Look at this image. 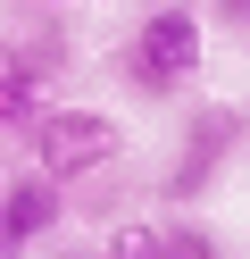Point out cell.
<instances>
[{
  "instance_id": "1",
  "label": "cell",
  "mask_w": 250,
  "mask_h": 259,
  "mask_svg": "<svg viewBox=\"0 0 250 259\" xmlns=\"http://www.w3.org/2000/svg\"><path fill=\"white\" fill-rule=\"evenodd\" d=\"M200 51H209V9H200V0H159L125 34L117 75H125L133 92H183L200 75Z\"/></svg>"
},
{
  "instance_id": "2",
  "label": "cell",
  "mask_w": 250,
  "mask_h": 259,
  "mask_svg": "<svg viewBox=\"0 0 250 259\" xmlns=\"http://www.w3.org/2000/svg\"><path fill=\"white\" fill-rule=\"evenodd\" d=\"M25 151L42 176H59V184H75V176H100L125 159V125L109 117V109H83V101H59L42 109V117L25 125Z\"/></svg>"
},
{
  "instance_id": "3",
  "label": "cell",
  "mask_w": 250,
  "mask_h": 259,
  "mask_svg": "<svg viewBox=\"0 0 250 259\" xmlns=\"http://www.w3.org/2000/svg\"><path fill=\"white\" fill-rule=\"evenodd\" d=\"M250 125L233 117V109H192V134H183L175 167H167V201H200V192L217 184V167H225V151L242 142Z\"/></svg>"
},
{
  "instance_id": "4",
  "label": "cell",
  "mask_w": 250,
  "mask_h": 259,
  "mask_svg": "<svg viewBox=\"0 0 250 259\" xmlns=\"http://www.w3.org/2000/svg\"><path fill=\"white\" fill-rule=\"evenodd\" d=\"M67 226V192H59V176H9V201H0V242H9V259H25L42 234H59Z\"/></svg>"
},
{
  "instance_id": "5",
  "label": "cell",
  "mask_w": 250,
  "mask_h": 259,
  "mask_svg": "<svg viewBox=\"0 0 250 259\" xmlns=\"http://www.w3.org/2000/svg\"><path fill=\"white\" fill-rule=\"evenodd\" d=\"M59 42L50 34H17V51H9V75H0V117H9V134L25 142V125L42 117V84L59 75Z\"/></svg>"
},
{
  "instance_id": "6",
  "label": "cell",
  "mask_w": 250,
  "mask_h": 259,
  "mask_svg": "<svg viewBox=\"0 0 250 259\" xmlns=\"http://www.w3.org/2000/svg\"><path fill=\"white\" fill-rule=\"evenodd\" d=\"M159 259H225V242L200 218H175V226H159Z\"/></svg>"
},
{
  "instance_id": "7",
  "label": "cell",
  "mask_w": 250,
  "mask_h": 259,
  "mask_svg": "<svg viewBox=\"0 0 250 259\" xmlns=\"http://www.w3.org/2000/svg\"><path fill=\"white\" fill-rule=\"evenodd\" d=\"M100 251H109V259H159V226H117Z\"/></svg>"
},
{
  "instance_id": "8",
  "label": "cell",
  "mask_w": 250,
  "mask_h": 259,
  "mask_svg": "<svg viewBox=\"0 0 250 259\" xmlns=\"http://www.w3.org/2000/svg\"><path fill=\"white\" fill-rule=\"evenodd\" d=\"M209 9H217L225 25H250V0H209Z\"/></svg>"
},
{
  "instance_id": "9",
  "label": "cell",
  "mask_w": 250,
  "mask_h": 259,
  "mask_svg": "<svg viewBox=\"0 0 250 259\" xmlns=\"http://www.w3.org/2000/svg\"><path fill=\"white\" fill-rule=\"evenodd\" d=\"M25 9H59V0H25Z\"/></svg>"
},
{
  "instance_id": "10",
  "label": "cell",
  "mask_w": 250,
  "mask_h": 259,
  "mask_svg": "<svg viewBox=\"0 0 250 259\" xmlns=\"http://www.w3.org/2000/svg\"><path fill=\"white\" fill-rule=\"evenodd\" d=\"M92 259H109V251H92Z\"/></svg>"
},
{
  "instance_id": "11",
  "label": "cell",
  "mask_w": 250,
  "mask_h": 259,
  "mask_svg": "<svg viewBox=\"0 0 250 259\" xmlns=\"http://www.w3.org/2000/svg\"><path fill=\"white\" fill-rule=\"evenodd\" d=\"M242 42H250V25H242Z\"/></svg>"
}]
</instances>
